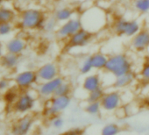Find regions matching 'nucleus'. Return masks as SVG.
Here are the masks:
<instances>
[{
  "label": "nucleus",
  "mask_w": 149,
  "mask_h": 135,
  "mask_svg": "<svg viewBox=\"0 0 149 135\" xmlns=\"http://www.w3.org/2000/svg\"><path fill=\"white\" fill-rule=\"evenodd\" d=\"M132 70V63L125 54H115L108 58L105 71L112 77H117L126 74Z\"/></svg>",
  "instance_id": "nucleus-1"
},
{
  "label": "nucleus",
  "mask_w": 149,
  "mask_h": 135,
  "mask_svg": "<svg viewBox=\"0 0 149 135\" xmlns=\"http://www.w3.org/2000/svg\"><path fill=\"white\" fill-rule=\"evenodd\" d=\"M46 19L44 13L34 8H29L24 10L19 19V26L20 28L25 30H35V29H43Z\"/></svg>",
  "instance_id": "nucleus-2"
},
{
  "label": "nucleus",
  "mask_w": 149,
  "mask_h": 135,
  "mask_svg": "<svg viewBox=\"0 0 149 135\" xmlns=\"http://www.w3.org/2000/svg\"><path fill=\"white\" fill-rule=\"evenodd\" d=\"M84 19L81 18L83 27L89 30L91 33H95L100 30L105 24L106 17L104 13L97 7L87 9L84 13Z\"/></svg>",
  "instance_id": "nucleus-3"
},
{
  "label": "nucleus",
  "mask_w": 149,
  "mask_h": 135,
  "mask_svg": "<svg viewBox=\"0 0 149 135\" xmlns=\"http://www.w3.org/2000/svg\"><path fill=\"white\" fill-rule=\"evenodd\" d=\"M71 102L70 96H53L48 99L45 106L44 115L47 118L60 115L70 106Z\"/></svg>",
  "instance_id": "nucleus-4"
},
{
  "label": "nucleus",
  "mask_w": 149,
  "mask_h": 135,
  "mask_svg": "<svg viewBox=\"0 0 149 135\" xmlns=\"http://www.w3.org/2000/svg\"><path fill=\"white\" fill-rule=\"evenodd\" d=\"M112 29L114 33L118 36L132 38L141 30V26L136 19H126L121 18L114 21Z\"/></svg>",
  "instance_id": "nucleus-5"
},
{
  "label": "nucleus",
  "mask_w": 149,
  "mask_h": 135,
  "mask_svg": "<svg viewBox=\"0 0 149 135\" xmlns=\"http://www.w3.org/2000/svg\"><path fill=\"white\" fill-rule=\"evenodd\" d=\"M36 105V97L30 92L25 91L19 95L13 104V111L20 115L28 114Z\"/></svg>",
  "instance_id": "nucleus-6"
},
{
  "label": "nucleus",
  "mask_w": 149,
  "mask_h": 135,
  "mask_svg": "<svg viewBox=\"0 0 149 135\" xmlns=\"http://www.w3.org/2000/svg\"><path fill=\"white\" fill-rule=\"evenodd\" d=\"M83 28V23L81 18L73 17L69 20L61 23V25L56 29L57 38L61 40H67L73 34Z\"/></svg>",
  "instance_id": "nucleus-7"
},
{
  "label": "nucleus",
  "mask_w": 149,
  "mask_h": 135,
  "mask_svg": "<svg viewBox=\"0 0 149 135\" xmlns=\"http://www.w3.org/2000/svg\"><path fill=\"white\" fill-rule=\"evenodd\" d=\"M39 78L36 71L32 70H23L14 77V84L19 90H27L38 84Z\"/></svg>",
  "instance_id": "nucleus-8"
},
{
  "label": "nucleus",
  "mask_w": 149,
  "mask_h": 135,
  "mask_svg": "<svg viewBox=\"0 0 149 135\" xmlns=\"http://www.w3.org/2000/svg\"><path fill=\"white\" fill-rule=\"evenodd\" d=\"M100 103L104 111L108 112H113L123 104L121 93L118 90L105 92Z\"/></svg>",
  "instance_id": "nucleus-9"
},
{
  "label": "nucleus",
  "mask_w": 149,
  "mask_h": 135,
  "mask_svg": "<svg viewBox=\"0 0 149 135\" xmlns=\"http://www.w3.org/2000/svg\"><path fill=\"white\" fill-rule=\"evenodd\" d=\"M93 33L85 28H82L67 40L69 47H83L90 44L93 38Z\"/></svg>",
  "instance_id": "nucleus-10"
},
{
  "label": "nucleus",
  "mask_w": 149,
  "mask_h": 135,
  "mask_svg": "<svg viewBox=\"0 0 149 135\" xmlns=\"http://www.w3.org/2000/svg\"><path fill=\"white\" fill-rule=\"evenodd\" d=\"M33 125L34 118L29 114H25L13 125L11 132L16 135H26L32 131Z\"/></svg>",
  "instance_id": "nucleus-11"
},
{
  "label": "nucleus",
  "mask_w": 149,
  "mask_h": 135,
  "mask_svg": "<svg viewBox=\"0 0 149 135\" xmlns=\"http://www.w3.org/2000/svg\"><path fill=\"white\" fill-rule=\"evenodd\" d=\"M63 78L60 76L57 77L46 81V82H41L40 85L38 86V94L44 98H50L53 96H54V93L57 90V88L60 86V84L63 82Z\"/></svg>",
  "instance_id": "nucleus-12"
},
{
  "label": "nucleus",
  "mask_w": 149,
  "mask_h": 135,
  "mask_svg": "<svg viewBox=\"0 0 149 135\" xmlns=\"http://www.w3.org/2000/svg\"><path fill=\"white\" fill-rule=\"evenodd\" d=\"M36 73L40 82H46L57 77L59 76L60 70L56 63L47 62L38 68Z\"/></svg>",
  "instance_id": "nucleus-13"
},
{
  "label": "nucleus",
  "mask_w": 149,
  "mask_h": 135,
  "mask_svg": "<svg viewBox=\"0 0 149 135\" xmlns=\"http://www.w3.org/2000/svg\"><path fill=\"white\" fill-rule=\"evenodd\" d=\"M131 46L136 52H144L149 47V30L141 29L131 40Z\"/></svg>",
  "instance_id": "nucleus-14"
},
{
  "label": "nucleus",
  "mask_w": 149,
  "mask_h": 135,
  "mask_svg": "<svg viewBox=\"0 0 149 135\" xmlns=\"http://www.w3.org/2000/svg\"><path fill=\"white\" fill-rule=\"evenodd\" d=\"M82 87L84 91L91 92L98 88L103 87L102 77L98 74H89L86 75L84 79L83 80Z\"/></svg>",
  "instance_id": "nucleus-15"
},
{
  "label": "nucleus",
  "mask_w": 149,
  "mask_h": 135,
  "mask_svg": "<svg viewBox=\"0 0 149 135\" xmlns=\"http://www.w3.org/2000/svg\"><path fill=\"white\" fill-rule=\"evenodd\" d=\"M26 48V42L20 37H14L10 39L6 44V50L8 53L20 55Z\"/></svg>",
  "instance_id": "nucleus-16"
},
{
  "label": "nucleus",
  "mask_w": 149,
  "mask_h": 135,
  "mask_svg": "<svg viewBox=\"0 0 149 135\" xmlns=\"http://www.w3.org/2000/svg\"><path fill=\"white\" fill-rule=\"evenodd\" d=\"M135 79H136L135 74L132 71H130L126 74H124L122 76L115 77V79L112 83V87L118 90H125V89L130 87L133 84Z\"/></svg>",
  "instance_id": "nucleus-17"
},
{
  "label": "nucleus",
  "mask_w": 149,
  "mask_h": 135,
  "mask_svg": "<svg viewBox=\"0 0 149 135\" xmlns=\"http://www.w3.org/2000/svg\"><path fill=\"white\" fill-rule=\"evenodd\" d=\"M19 62H20L19 55L8 52H6V54H3L1 59H0V66L7 70H14L19 66Z\"/></svg>",
  "instance_id": "nucleus-18"
},
{
  "label": "nucleus",
  "mask_w": 149,
  "mask_h": 135,
  "mask_svg": "<svg viewBox=\"0 0 149 135\" xmlns=\"http://www.w3.org/2000/svg\"><path fill=\"white\" fill-rule=\"evenodd\" d=\"M8 0L0 1V23L13 22L17 19V13L11 6H6Z\"/></svg>",
  "instance_id": "nucleus-19"
},
{
  "label": "nucleus",
  "mask_w": 149,
  "mask_h": 135,
  "mask_svg": "<svg viewBox=\"0 0 149 135\" xmlns=\"http://www.w3.org/2000/svg\"><path fill=\"white\" fill-rule=\"evenodd\" d=\"M90 56L91 59V62H92L94 70H105V67H106L108 58H109L108 55H106L101 52H97Z\"/></svg>",
  "instance_id": "nucleus-20"
},
{
  "label": "nucleus",
  "mask_w": 149,
  "mask_h": 135,
  "mask_svg": "<svg viewBox=\"0 0 149 135\" xmlns=\"http://www.w3.org/2000/svg\"><path fill=\"white\" fill-rule=\"evenodd\" d=\"M74 15V12L73 9L69 7H61L57 9L54 13V18L56 19L57 22L64 23L70 19H72Z\"/></svg>",
  "instance_id": "nucleus-21"
},
{
  "label": "nucleus",
  "mask_w": 149,
  "mask_h": 135,
  "mask_svg": "<svg viewBox=\"0 0 149 135\" xmlns=\"http://www.w3.org/2000/svg\"><path fill=\"white\" fill-rule=\"evenodd\" d=\"M105 91L103 89V87L98 88L93 91H91L88 93V97L86 98L87 103H91V102H100L103 98V97L104 96Z\"/></svg>",
  "instance_id": "nucleus-22"
},
{
  "label": "nucleus",
  "mask_w": 149,
  "mask_h": 135,
  "mask_svg": "<svg viewBox=\"0 0 149 135\" xmlns=\"http://www.w3.org/2000/svg\"><path fill=\"white\" fill-rule=\"evenodd\" d=\"M72 91H73L72 84L68 82L63 81L57 88L54 96H70Z\"/></svg>",
  "instance_id": "nucleus-23"
},
{
  "label": "nucleus",
  "mask_w": 149,
  "mask_h": 135,
  "mask_svg": "<svg viewBox=\"0 0 149 135\" xmlns=\"http://www.w3.org/2000/svg\"><path fill=\"white\" fill-rule=\"evenodd\" d=\"M102 110L101 103L100 102H91L88 103L84 108V111L87 114L91 116H97L100 113Z\"/></svg>",
  "instance_id": "nucleus-24"
},
{
  "label": "nucleus",
  "mask_w": 149,
  "mask_h": 135,
  "mask_svg": "<svg viewBox=\"0 0 149 135\" xmlns=\"http://www.w3.org/2000/svg\"><path fill=\"white\" fill-rule=\"evenodd\" d=\"M133 8L139 13L145 14L149 13V0H134Z\"/></svg>",
  "instance_id": "nucleus-25"
},
{
  "label": "nucleus",
  "mask_w": 149,
  "mask_h": 135,
  "mask_svg": "<svg viewBox=\"0 0 149 135\" xmlns=\"http://www.w3.org/2000/svg\"><path fill=\"white\" fill-rule=\"evenodd\" d=\"M93 70L94 69H93V65H92V62H91V56H88L80 64V68H79L80 73L82 75H89V74L91 73V71Z\"/></svg>",
  "instance_id": "nucleus-26"
},
{
  "label": "nucleus",
  "mask_w": 149,
  "mask_h": 135,
  "mask_svg": "<svg viewBox=\"0 0 149 135\" xmlns=\"http://www.w3.org/2000/svg\"><path fill=\"white\" fill-rule=\"evenodd\" d=\"M120 132V127L115 123H110L105 125L101 133L103 135H117Z\"/></svg>",
  "instance_id": "nucleus-27"
},
{
  "label": "nucleus",
  "mask_w": 149,
  "mask_h": 135,
  "mask_svg": "<svg viewBox=\"0 0 149 135\" xmlns=\"http://www.w3.org/2000/svg\"><path fill=\"white\" fill-rule=\"evenodd\" d=\"M19 93H18V90H14V89H12L10 88L8 90H6L5 92V95H4V99L5 101L7 103V104H14L15 101L17 100L18 97H19Z\"/></svg>",
  "instance_id": "nucleus-28"
},
{
  "label": "nucleus",
  "mask_w": 149,
  "mask_h": 135,
  "mask_svg": "<svg viewBox=\"0 0 149 135\" xmlns=\"http://www.w3.org/2000/svg\"><path fill=\"white\" fill-rule=\"evenodd\" d=\"M13 25L12 22L0 23V37H5L11 34L13 31Z\"/></svg>",
  "instance_id": "nucleus-29"
},
{
  "label": "nucleus",
  "mask_w": 149,
  "mask_h": 135,
  "mask_svg": "<svg viewBox=\"0 0 149 135\" xmlns=\"http://www.w3.org/2000/svg\"><path fill=\"white\" fill-rule=\"evenodd\" d=\"M139 77L142 82L149 84V60L144 62L139 71Z\"/></svg>",
  "instance_id": "nucleus-30"
},
{
  "label": "nucleus",
  "mask_w": 149,
  "mask_h": 135,
  "mask_svg": "<svg viewBox=\"0 0 149 135\" xmlns=\"http://www.w3.org/2000/svg\"><path fill=\"white\" fill-rule=\"evenodd\" d=\"M50 124L54 129H61L65 125V121L62 117H61L60 115H56L50 118Z\"/></svg>",
  "instance_id": "nucleus-31"
},
{
  "label": "nucleus",
  "mask_w": 149,
  "mask_h": 135,
  "mask_svg": "<svg viewBox=\"0 0 149 135\" xmlns=\"http://www.w3.org/2000/svg\"><path fill=\"white\" fill-rule=\"evenodd\" d=\"M56 19L54 18H53L51 20L48 19L45 21V24H44V26H43V29L47 32H52L54 30H55V26H56Z\"/></svg>",
  "instance_id": "nucleus-32"
},
{
  "label": "nucleus",
  "mask_w": 149,
  "mask_h": 135,
  "mask_svg": "<svg viewBox=\"0 0 149 135\" xmlns=\"http://www.w3.org/2000/svg\"><path fill=\"white\" fill-rule=\"evenodd\" d=\"M11 88V81L8 78H0V92H6Z\"/></svg>",
  "instance_id": "nucleus-33"
},
{
  "label": "nucleus",
  "mask_w": 149,
  "mask_h": 135,
  "mask_svg": "<svg viewBox=\"0 0 149 135\" xmlns=\"http://www.w3.org/2000/svg\"><path fill=\"white\" fill-rule=\"evenodd\" d=\"M67 134H73V135H76V134H83L84 133V130L79 128V127H74L73 129H70L69 131H68L66 132Z\"/></svg>",
  "instance_id": "nucleus-34"
},
{
  "label": "nucleus",
  "mask_w": 149,
  "mask_h": 135,
  "mask_svg": "<svg viewBox=\"0 0 149 135\" xmlns=\"http://www.w3.org/2000/svg\"><path fill=\"white\" fill-rule=\"evenodd\" d=\"M17 1L19 2V3H27V2L32 1V0H17Z\"/></svg>",
  "instance_id": "nucleus-35"
},
{
  "label": "nucleus",
  "mask_w": 149,
  "mask_h": 135,
  "mask_svg": "<svg viewBox=\"0 0 149 135\" xmlns=\"http://www.w3.org/2000/svg\"><path fill=\"white\" fill-rule=\"evenodd\" d=\"M3 56V48H2V46L0 45V59Z\"/></svg>",
  "instance_id": "nucleus-36"
},
{
  "label": "nucleus",
  "mask_w": 149,
  "mask_h": 135,
  "mask_svg": "<svg viewBox=\"0 0 149 135\" xmlns=\"http://www.w3.org/2000/svg\"><path fill=\"white\" fill-rule=\"evenodd\" d=\"M146 103H147V105H149V95H148V97H146Z\"/></svg>",
  "instance_id": "nucleus-37"
},
{
  "label": "nucleus",
  "mask_w": 149,
  "mask_h": 135,
  "mask_svg": "<svg viewBox=\"0 0 149 135\" xmlns=\"http://www.w3.org/2000/svg\"><path fill=\"white\" fill-rule=\"evenodd\" d=\"M0 1H4V0H0Z\"/></svg>",
  "instance_id": "nucleus-38"
}]
</instances>
